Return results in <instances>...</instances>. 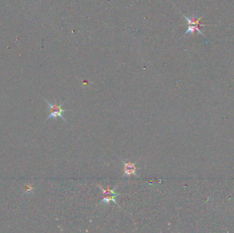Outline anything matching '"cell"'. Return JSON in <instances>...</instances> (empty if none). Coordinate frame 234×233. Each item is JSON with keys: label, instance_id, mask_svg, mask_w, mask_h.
I'll use <instances>...</instances> for the list:
<instances>
[{"label": "cell", "instance_id": "1", "mask_svg": "<svg viewBox=\"0 0 234 233\" xmlns=\"http://www.w3.org/2000/svg\"><path fill=\"white\" fill-rule=\"evenodd\" d=\"M45 101H46V103H47L49 105V112H50V114L49 115L47 118L45 120V121H48L49 119L52 118H54V119H56V118L59 116V117L61 118L64 121L66 122V119L64 118V117L63 116L62 114H63L64 112L67 111V110H64V109H62V105L64 104V103L65 102H62V103H60V104H58L57 102H56V100H55V104L52 105V104H51L49 101L45 100Z\"/></svg>", "mask_w": 234, "mask_h": 233}, {"label": "cell", "instance_id": "2", "mask_svg": "<svg viewBox=\"0 0 234 233\" xmlns=\"http://www.w3.org/2000/svg\"><path fill=\"white\" fill-rule=\"evenodd\" d=\"M122 163L124 165V176H131V175H134V176L138 177V175L136 174V170H137L138 168L136 167V162L135 163H131L130 161H128V162H125L124 161L121 160Z\"/></svg>", "mask_w": 234, "mask_h": 233}, {"label": "cell", "instance_id": "3", "mask_svg": "<svg viewBox=\"0 0 234 233\" xmlns=\"http://www.w3.org/2000/svg\"><path fill=\"white\" fill-rule=\"evenodd\" d=\"M184 16V17L186 18V19L187 21V22H188V25H199V27H205L206 25H205V24H203L202 23H201V21L202 20V18H199L198 19H196L195 18V15H193L192 17V18H187L186 15H182Z\"/></svg>", "mask_w": 234, "mask_h": 233}, {"label": "cell", "instance_id": "4", "mask_svg": "<svg viewBox=\"0 0 234 233\" xmlns=\"http://www.w3.org/2000/svg\"><path fill=\"white\" fill-rule=\"evenodd\" d=\"M198 32L199 34H201V35H202L203 36H205L204 34H203V32H201L200 31V29H199V25H189V27H188V29H187V30L186 32V33L184 34V36H186V35H187L188 33H190V34H193L195 32Z\"/></svg>", "mask_w": 234, "mask_h": 233}, {"label": "cell", "instance_id": "5", "mask_svg": "<svg viewBox=\"0 0 234 233\" xmlns=\"http://www.w3.org/2000/svg\"><path fill=\"white\" fill-rule=\"evenodd\" d=\"M98 187L101 190V191H102L103 196H108V195H117V196H121L120 194H119V193L115 192V189L117 188V187H115V188L114 189V190H111V189H110V187H109V186L108 187V188L106 189V190L103 189L102 187H101L100 185H99Z\"/></svg>", "mask_w": 234, "mask_h": 233}, {"label": "cell", "instance_id": "6", "mask_svg": "<svg viewBox=\"0 0 234 233\" xmlns=\"http://www.w3.org/2000/svg\"><path fill=\"white\" fill-rule=\"evenodd\" d=\"M118 196L117 195H108L104 196L103 200H101V203H105L106 204H109L110 202H114L116 204H118L117 202L115 200V197Z\"/></svg>", "mask_w": 234, "mask_h": 233}, {"label": "cell", "instance_id": "7", "mask_svg": "<svg viewBox=\"0 0 234 233\" xmlns=\"http://www.w3.org/2000/svg\"><path fill=\"white\" fill-rule=\"evenodd\" d=\"M33 187L32 185H27L25 186V193H31L32 192V191H33Z\"/></svg>", "mask_w": 234, "mask_h": 233}]
</instances>
